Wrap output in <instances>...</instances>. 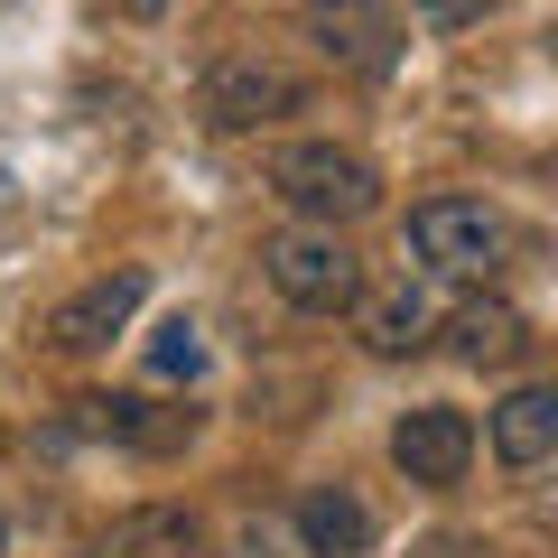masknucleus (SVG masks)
<instances>
[{
	"instance_id": "f257e3e1",
	"label": "nucleus",
	"mask_w": 558,
	"mask_h": 558,
	"mask_svg": "<svg viewBox=\"0 0 558 558\" xmlns=\"http://www.w3.org/2000/svg\"><path fill=\"white\" fill-rule=\"evenodd\" d=\"M270 196L289 205L299 223H363L381 205V168L363 159V149H344V140H289V149H270Z\"/></svg>"
},
{
	"instance_id": "f03ea898",
	"label": "nucleus",
	"mask_w": 558,
	"mask_h": 558,
	"mask_svg": "<svg viewBox=\"0 0 558 558\" xmlns=\"http://www.w3.org/2000/svg\"><path fill=\"white\" fill-rule=\"evenodd\" d=\"M307 102H317V84H307L289 57H270V47H223V57L196 75V112L215 121L223 140H242V131H279V121L307 112Z\"/></svg>"
},
{
	"instance_id": "7ed1b4c3",
	"label": "nucleus",
	"mask_w": 558,
	"mask_h": 558,
	"mask_svg": "<svg viewBox=\"0 0 558 558\" xmlns=\"http://www.w3.org/2000/svg\"><path fill=\"white\" fill-rule=\"evenodd\" d=\"M260 270H270V289L299 317H344L363 299V260H354V242L336 223H289V233H270L260 242Z\"/></svg>"
},
{
	"instance_id": "20e7f679",
	"label": "nucleus",
	"mask_w": 558,
	"mask_h": 558,
	"mask_svg": "<svg viewBox=\"0 0 558 558\" xmlns=\"http://www.w3.org/2000/svg\"><path fill=\"white\" fill-rule=\"evenodd\" d=\"M410 252L438 279H484L502 260V215L484 196H418L410 205Z\"/></svg>"
},
{
	"instance_id": "39448f33",
	"label": "nucleus",
	"mask_w": 558,
	"mask_h": 558,
	"mask_svg": "<svg viewBox=\"0 0 558 558\" xmlns=\"http://www.w3.org/2000/svg\"><path fill=\"white\" fill-rule=\"evenodd\" d=\"M391 465L410 484H428V494H457L465 465H475V418L447 410V400H418V410H400L391 428Z\"/></svg>"
},
{
	"instance_id": "423d86ee",
	"label": "nucleus",
	"mask_w": 558,
	"mask_h": 558,
	"mask_svg": "<svg viewBox=\"0 0 558 558\" xmlns=\"http://www.w3.org/2000/svg\"><path fill=\"white\" fill-rule=\"evenodd\" d=\"M57 438H112V447H131V457H178V447L196 438V410H159V400H121V391H84L75 410H65Z\"/></svg>"
},
{
	"instance_id": "0eeeda50",
	"label": "nucleus",
	"mask_w": 558,
	"mask_h": 558,
	"mask_svg": "<svg viewBox=\"0 0 558 558\" xmlns=\"http://www.w3.org/2000/svg\"><path fill=\"white\" fill-rule=\"evenodd\" d=\"M299 10H307L317 57L344 65V75H381L400 57V10L391 0H299Z\"/></svg>"
},
{
	"instance_id": "6e6552de",
	"label": "nucleus",
	"mask_w": 558,
	"mask_h": 558,
	"mask_svg": "<svg viewBox=\"0 0 558 558\" xmlns=\"http://www.w3.org/2000/svg\"><path fill=\"white\" fill-rule=\"evenodd\" d=\"M140 299H149V279H140V270H102V279H84L75 299L47 317V344H57V354H102V344H112L121 326L140 317Z\"/></svg>"
},
{
	"instance_id": "1a4fd4ad",
	"label": "nucleus",
	"mask_w": 558,
	"mask_h": 558,
	"mask_svg": "<svg viewBox=\"0 0 558 558\" xmlns=\"http://www.w3.org/2000/svg\"><path fill=\"white\" fill-rule=\"evenodd\" d=\"M354 336H363V354H381V363H400V354H418V344L438 336V299L418 289V279H391V289H363L354 307Z\"/></svg>"
},
{
	"instance_id": "9d476101",
	"label": "nucleus",
	"mask_w": 558,
	"mask_h": 558,
	"mask_svg": "<svg viewBox=\"0 0 558 558\" xmlns=\"http://www.w3.org/2000/svg\"><path fill=\"white\" fill-rule=\"evenodd\" d=\"M484 438H494V457L512 465V475L549 465L558 457V381H521V391H502V410L484 418Z\"/></svg>"
},
{
	"instance_id": "9b49d317",
	"label": "nucleus",
	"mask_w": 558,
	"mask_h": 558,
	"mask_svg": "<svg viewBox=\"0 0 558 558\" xmlns=\"http://www.w3.org/2000/svg\"><path fill=\"white\" fill-rule=\"evenodd\" d=\"M94 558H215V539H205V512H186V502H140L102 531Z\"/></svg>"
},
{
	"instance_id": "f8f14e48",
	"label": "nucleus",
	"mask_w": 558,
	"mask_h": 558,
	"mask_svg": "<svg viewBox=\"0 0 558 558\" xmlns=\"http://www.w3.org/2000/svg\"><path fill=\"white\" fill-rule=\"evenodd\" d=\"M447 354L475 363V373H502V363L531 354V326H521V307H502V299H465L457 317H447Z\"/></svg>"
},
{
	"instance_id": "ddd939ff",
	"label": "nucleus",
	"mask_w": 558,
	"mask_h": 558,
	"mask_svg": "<svg viewBox=\"0 0 558 558\" xmlns=\"http://www.w3.org/2000/svg\"><path fill=\"white\" fill-rule=\"evenodd\" d=\"M299 539H307V558H363L373 549V512L344 484H317V494H299Z\"/></svg>"
},
{
	"instance_id": "4468645a",
	"label": "nucleus",
	"mask_w": 558,
	"mask_h": 558,
	"mask_svg": "<svg viewBox=\"0 0 558 558\" xmlns=\"http://www.w3.org/2000/svg\"><path fill=\"white\" fill-rule=\"evenodd\" d=\"M149 373H159V381H196L205 373V336L186 317H168L159 336H149Z\"/></svg>"
},
{
	"instance_id": "2eb2a0df",
	"label": "nucleus",
	"mask_w": 558,
	"mask_h": 558,
	"mask_svg": "<svg viewBox=\"0 0 558 558\" xmlns=\"http://www.w3.org/2000/svg\"><path fill=\"white\" fill-rule=\"evenodd\" d=\"M121 20H168V0H112Z\"/></svg>"
},
{
	"instance_id": "dca6fc26",
	"label": "nucleus",
	"mask_w": 558,
	"mask_h": 558,
	"mask_svg": "<svg viewBox=\"0 0 558 558\" xmlns=\"http://www.w3.org/2000/svg\"><path fill=\"white\" fill-rule=\"evenodd\" d=\"M0 558H10V521H0Z\"/></svg>"
}]
</instances>
